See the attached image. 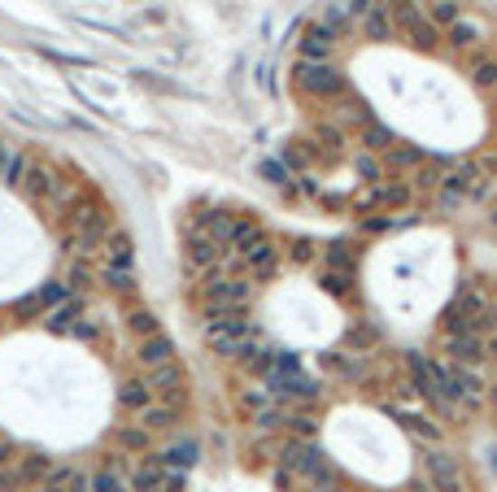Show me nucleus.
I'll list each match as a JSON object with an SVG mask.
<instances>
[{
	"label": "nucleus",
	"instance_id": "obj_1",
	"mask_svg": "<svg viewBox=\"0 0 497 492\" xmlns=\"http://www.w3.org/2000/svg\"><path fill=\"white\" fill-rule=\"evenodd\" d=\"M201 314H205V319H201L205 345L214 348L219 357H227V362H236V353L245 348V340H258V336H262L248 310H201Z\"/></svg>",
	"mask_w": 497,
	"mask_h": 492
},
{
	"label": "nucleus",
	"instance_id": "obj_2",
	"mask_svg": "<svg viewBox=\"0 0 497 492\" xmlns=\"http://www.w3.org/2000/svg\"><path fill=\"white\" fill-rule=\"evenodd\" d=\"M293 88L305 100H336L349 92V79L332 61H297L293 66Z\"/></svg>",
	"mask_w": 497,
	"mask_h": 492
},
{
	"label": "nucleus",
	"instance_id": "obj_3",
	"mask_svg": "<svg viewBox=\"0 0 497 492\" xmlns=\"http://www.w3.org/2000/svg\"><path fill=\"white\" fill-rule=\"evenodd\" d=\"M253 301V279L248 274H205L201 279V310H248Z\"/></svg>",
	"mask_w": 497,
	"mask_h": 492
},
{
	"label": "nucleus",
	"instance_id": "obj_4",
	"mask_svg": "<svg viewBox=\"0 0 497 492\" xmlns=\"http://www.w3.org/2000/svg\"><path fill=\"white\" fill-rule=\"evenodd\" d=\"M389 9H393V26H398L415 49L419 52H441V31L427 23L423 0H389Z\"/></svg>",
	"mask_w": 497,
	"mask_h": 492
},
{
	"label": "nucleus",
	"instance_id": "obj_5",
	"mask_svg": "<svg viewBox=\"0 0 497 492\" xmlns=\"http://www.w3.org/2000/svg\"><path fill=\"white\" fill-rule=\"evenodd\" d=\"M262 384L271 388L275 405H288V410H305V405H319V401H324V384L310 379L305 370L284 375V379H262Z\"/></svg>",
	"mask_w": 497,
	"mask_h": 492
},
{
	"label": "nucleus",
	"instance_id": "obj_6",
	"mask_svg": "<svg viewBox=\"0 0 497 492\" xmlns=\"http://www.w3.org/2000/svg\"><path fill=\"white\" fill-rule=\"evenodd\" d=\"M423 475L436 492H467V475H463V462L458 453L449 449H427L423 453Z\"/></svg>",
	"mask_w": 497,
	"mask_h": 492
},
{
	"label": "nucleus",
	"instance_id": "obj_7",
	"mask_svg": "<svg viewBox=\"0 0 497 492\" xmlns=\"http://www.w3.org/2000/svg\"><path fill=\"white\" fill-rule=\"evenodd\" d=\"M227 248L214 240V236H205V231H197V227H188V236H183V266H188V274H197V279H205V274L219 271V262H223Z\"/></svg>",
	"mask_w": 497,
	"mask_h": 492
},
{
	"label": "nucleus",
	"instance_id": "obj_8",
	"mask_svg": "<svg viewBox=\"0 0 497 492\" xmlns=\"http://www.w3.org/2000/svg\"><path fill=\"white\" fill-rule=\"evenodd\" d=\"M410 197H415L410 179L389 174V179H380V183H367V192L358 197V209H375V214H384V209H401V205H410Z\"/></svg>",
	"mask_w": 497,
	"mask_h": 492
},
{
	"label": "nucleus",
	"instance_id": "obj_9",
	"mask_svg": "<svg viewBox=\"0 0 497 492\" xmlns=\"http://www.w3.org/2000/svg\"><path fill=\"white\" fill-rule=\"evenodd\" d=\"M145 379H149V388H153V401H166V405H174V410L188 405V375H183L179 362H166V367L145 370Z\"/></svg>",
	"mask_w": 497,
	"mask_h": 492
},
{
	"label": "nucleus",
	"instance_id": "obj_10",
	"mask_svg": "<svg viewBox=\"0 0 497 492\" xmlns=\"http://www.w3.org/2000/svg\"><path fill=\"white\" fill-rule=\"evenodd\" d=\"M279 467H288L293 475H297L301 484L314 475L319 467H327L324 449L314 441H297V436H284V449H279Z\"/></svg>",
	"mask_w": 497,
	"mask_h": 492
},
{
	"label": "nucleus",
	"instance_id": "obj_11",
	"mask_svg": "<svg viewBox=\"0 0 497 492\" xmlns=\"http://www.w3.org/2000/svg\"><path fill=\"white\" fill-rule=\"evenodd\" d=\"M57 183H61V166H52V162H44V157H31V166H26L18 192H23L31 205H44V200L57 192Z\"/></svg>",
	"mask_w": 497,
	"mask_h": 492
},
{
	"label": "nucleus",
	"instance_id": "obj_12",
	"mask_svg": "<svg viewBox=\"0 0 497 492\" xmlns=\"http://www.w3.org/2000/svg\"><path fill=\"white\" fill-rule=\"evenodd\" d=\"M49 470H52L49 453H40V449H23L18 462L9 467V484H14V492H35L40 484H44Z\"/></svg>",
	"mask_w": 497,
	"mask_h": 492
},
{
	"label": "nucleus",
	"instance_id": "obj_13",
	"mask_svg": "<svg viewBox=\"0 0 497 492\" xmlns=\"http://www.w3.org/2000/svg\"><path fill=\"white\" fill-rule=\"evenodd\" d=\"M240 257H245L248 279H253V283H262V279H275V274H279V248H275L271 236H258L248 248H240Z\"/></svg>",
	"mask_w": 497,
	"mask_h": 492
},
{
	"label": "nucleus",
	"instance_id": "obj_14",
	"mask_svg": "<svg viewBox=\"0 0 497 492\" xmlns=\"http://www.w3.org/2000/svg\"><path fill=\"white\" fill-rule=\"evenodd\" d=\"M324 370L336 375L341 384H362L367 370H371V357L367 353H353V348H332V353H324Z\"/></svg>",
	"mask_w": 497,
	"mask_h": 492
},
{
	"label": "nucleus",
	"instance_id": "obj_15",
	"mask_svg": "<svg viewBox=\"0 0 497 492\" xmlns=\"http://www.w3.org/2000/svg\"><path fill=\"white\" fill-rule=\"evenodd\" d=\"M35 492H92V470L75 467V462H52V470Z\"/></svg>",
	"mask_w": 497,
	"mask_h": 492
},
{
	"label": "nucleus",
	"instance_id": "obj_16",
	"mask_svg": "<svg viewBox=\"0 0 497 492\" xmlns=\"http://www.w3.org/2000/svg\"><path fill=\"white\" fill-rule=\"evenodd\" d=\"M336 44H341V35L332 31V26L324 23H310L305 31H301L297 49H301V61H332V52H336Z\"/></svg>",
	"mask_w": 497,
	"mask_h": 492
},
{
	"label": "nucleus",
	"instance_id": "obj_17",
	"mask_svg": "<svg viewBox=\"0 0 497 492\" xmlns=\"http://www.w3.org/2000/svg\"><path fill=\"white\" fill-rule=\"evenodd\" d=\"M441 353H445L449 362H458V367H484V362H489V357H484V336H475V331L441 336Z\"/></svg>",
	"mask_w": 497,
	"mask_h": 492
},
{
	"label": "nucleus",
	"instance_id": "obj_18",
	"mask_svg": "<svg viewBox=\"0 0 497 492\" xmlns=\"http://www.w3.org/2000/svg\"><path fill=\"white\" fill-rule=\"evenodd\" d=\"M445 44L454 52H475L489 44V26H484V18H458L454 26H445Z\"/></svg>",
	"mask_w": 497,
	"mask_h": 492
},
{
	"label": "nucleus",
	"instance_id": "obj_19",
	"mask_svg": "<svg viewBox=\"0 0 497 492\" xmlns=\"http://www.w3.org/2000/svg\"><path fill=\"white\" fill-rule=\"evenodd\" d=\"M109 444L123 453V458H145V453H153V432H145L140 422H118L114 432H109Z\"/></svg>",
	"mask_w": 497,
	"mask_h": 492
},
{
	"label": "nucleus",
	"instance_id": "obj_20",
	"mask_svg": "<svg viewBox=\"0 0 497 492\" xmlns=\"http://www.w3.org/2000/svg\"><path fill=\"white\" fill-rule=\"evenodd\" d=\"M88 319V296H66L52 314H44V327L52 336H75V327Z\"/></svg>",
	"mask_w": 497,
	"mask_h": 492
},
{
	"label": "nucleus",
	"instance_id": "obj_21",
	"mask_svg": "<svg viewBox=\"0 0 497 492\" xmlns=\"http://www.w3.org/2000/svg\"><path fill=\"white\" fill-rule=\"evenodd\" d=\"M97 283L109 296H118V301H136V296H140V279H136L131 266H105V262H100V266H97Z\"/></svg>",
	"mask_w": 497,
	"mask_h": 492
},
{
	"label": "nucleus",
	"instance_id": "obj_22",
	"mask_svg": "<svg viewBox=\"0 0 497 492\" xmlns=\"http://www.w3.org/2000/svg\"><path fill=\"white\" fill-rule=\"evenodd\" d=\"M362 31V40H371V44H389L393 35H398V26H393V9H389V0H375L371 9H367V18L358 23Z\"/></svg>",
	"mask_w": 497,
	"mask_h": 492
},
{
	"label": "nucleus",
	"instance_id": "obj_23",
	"mask_svg": "<svg viewBox=\"0 0 497 492\" xmlns=\"http://www.w3.org/2000/svg\"><path fill=\"white\" fill-rule=\"evenodd\" d=\"M157 462L166 470H192L201 462V444L192 441V436H174L171 444L157 449Z\"/></svg>",
	"mask_w": 497,
	"mask_h": 492
},
{
	"label": "nucleus",
	"instance_id": "obj_24",
	"mask_svg": "<svg viewBox=\"0 0 497 492\" xmlns=\"http://www.w3.org/2000/svg\"><path fill=\"white\" fill-rule=\"evenodd\" d=\"M92 492H131V467L123 453L92 470Z\"/></svg>",
	"mask_w": 497,
	"mask_h": 492
},
{
	"label": "nucleus",
	"instance_id": "obj_25",
	"mask_svg": "<svg viewBox=\"0 0 497 492\" xmlns=\"http://www.w3.org/2000/svg\"><path fill=\"white\" fill-rule=\"evenodd\" d=\"M131 419L140 422L145 432H153V436H171L174 427H179V419H183V410H174L166 401H153V405H145V410L131 414Z\"/></svg>",
	"mask_w": 497,
	"mask_h": 492
},
{
	"label": "nucleus",
	"instance_id": "obj_26",
	"mask_svg": "<svg viewBox=\"0 0 497 492\" xmlns=\"http://www.w3.org/2000/svg\"><path fill=\"white\" fill-rule=\"evenodd\" d=\"M131 357H136V367L140 370L166 367V362H174V340L166 331H162V336H149V340H140V345L131 348Z\"/></svg>",
	"mask_w": 497,
	"mask_h": 492
},
{
	"label": "nucleus",
	"instance_id": "obj_27",
	"mask_svg": "<svg viewBox=\"0 0 497 492\" xmlns=\"http://www.w3.org/2000/svg\"><path fill=\"white\" fill-rule=\"evenodd\" d=\"M118 405H123L127 414H140L145 405H153V388H149V379H145V370L140 375H127L123 384H118Z\"/></svg>",
	"mask_w": 497,
	"mask_h": 492
},
{
	"label": "nucleus",
	"instance_id": "obj_28",
	"mask_svg": "<svg viewBox=\"0 0 497 492\" xmlns=\"http://www.w3.org/2000/svg\"><path fill=\"white\" fill-rule=\"evenodd\" d=\"M26 166H31V153H26V148L0 144V183H5V188H18Z\"/></svg>",
	"mask_w": 497,
	"mask_h": 492
},
{
	"label": "nucleus",
	"instance_id": "obj_29",
	"mask_svg": "<svg viewBox=\"0 0 497 492\" xmlns=\"http://www.w3.org/2000/svg\"><path fill=\"white\" fill-rule=\"evenodd\" d=\"M123 327H127V336L140 345V340H149V336H162V319L153 314V310H145V305H131L127 310V319H123Z\"/></svg>",
	"mask_w": 497,
	"mask_h": 492
},
{
	"label": "nucleus",
	"instance_id": "obj_30",
	"mask_svg": "<svg viewBox=\"0 0 497 492\" xmlns=\"http://www.w3.org/2000/svg\"><path fill=\"white\" fill-rule=\"evenodd\" d=\"M66 292L70 296H88L92 292V283H97V266H92V257H70V266H66Z\"/></svg>",
	"mask_w": 497,
	"mask_h": 492
},
{
	"label": "nucleus",
	"instance_id": "obj_31",
	"mask_svg": "<svg viewBox=\"0 0 497 492\" xmlns=\"http://www.w3.org/2000/svg\"><path fill=\"white\" fill-rule=\"evenodd\" d=\"M131 257H136V245H131V236L114 227V231L105 236V245H100V262H105V266H131Z\"/></svg>",
	"mask_w": 497,
	"mask_h": 492
},
{
	"label": "nucleus",
	"instance_id": "obj_32",
	"mask_svg": "<svg viewBox=\"0 0 497 492\" xmlns=\"http://www.w3.org/2000/svg\"><path fill=\"white\" fill-rule=\"evenodd\" d=\"M454 166L449 157H427L419 171L410 174V188H423V192H441V183H445V171Z\"/></svg>",
	"mask_w": 497,
	"mask_h": 492
},
{
	"label": "nucleus",
	"instance_id": "obj_33",
	"mask_svg": "<svg viewBox=\"0 0 497 492\" xmlns=\"http://www.w3.org/2000/svg\"><path fill=\"white\" fill-rule=\"evenodd\" d=\"M332 123L336 126H358V131H362V126L371 123V114H367V105H362V100H353V97H336L332 100Z\"/></svg>",
	"mask_w": 497,
	"mask_h": 492
},
{
	"label": "nucleus",
	"instance_id": "obj_34",
	"mask_svg": "<svg viewBox=\"0 0 497 492\" xmlns=\"http://www.w3.org/2000/svg\"><path fill=\"white\" fill-rule=\"evenodd\" d=\"M423 162H427V153L415 144H393L389 153H384V171H419Z\"/></svg>",
	"mask_w": 497,
	"mask_h": 492
},
{
	"label": "nucleus",
	"instance_id": "obj_35",
	"mask_svg": "<svg viewBox=\"0 0 497 492\" xmlns=\"http://www.w3.org/2000/svg\"><path fill=\"white\" fill-rule=\"evenodd\" d=\"M236 405H240V410H245L248 419H253V414L271 410V405H275V396H271V388H267V384L258 379V384H248V388H240V393H236Z\"/></svg>",
	"mask_w": 497,
	"mask_h": 492
},
{
	"label": "nucleus",
	"instance_id": "obj_36",
	"mask_svg": "<svg viewBox=\"0 0 497 492\" xmlns=\"http://www.w3.org/2000/svg\"><path fill=\"white\" fill-rule=\"evenodd\" d=\"M401 427H406L415 441H423V444H436L441 436H445V427H441L436 419H427V414H410V410L401 414Z\"/></svg>",
	"mask_w": 497,
	"mask_h": 492
},
{
	"label": "nucleus",
	"instance_id": "obj_37",
	"mask_svg": "<svg viewBox=\"0 0 497 492\" xmlns=\"http://www.w3.org/2000/svg\"><path fill=\"white\" fill-rule=\"evenodd\" d=\"M349 144V131L336 123H314V148H324V153H332V157H341Z\"/></svg>",
	"mask_w": 497,
	"mask_h": 492
},
{
	"label": "nucleus",
	"instance_id": "obj_38",
	"mask_svg": "<svg viewBox=\"0 0 497 492\" xmlns=\"http://www.w3.org/2000/svg\"><path fill=\"white\" fill-rule=\"evenodd\" d=\"M472 83L480 92H497V52H484V57H475L472 61Z\"/></svg>",
	"mask_w": 497,
	"mask_h": 492
},
{
	"label": "nucleus",
	"instance_id": "obj_39",
	"mask_svg": "<svg viewBox=\"0 0 497 492\" xmlns=\"http://www.w3.org/2000/svg\"><path fill=\"white\" fill-rule=\"evenodd\" d=\"M279 449H284V436H253L248 458H253L258 467H275V462H279Z\"/></svg>",
	"mask_w": 497,
	"mask_h": 492
},
{
	"label": "nucleus",
	"instance_id": "obj_40",
	"mask_svg": "<svg viewBox=\"0 0 497 492\" xmlns=\"http://www.w3.org/2000/svg\"><path fill=\"white\" fill-rule=\"evenodd\" d=\"M423 9H427V23L436 26V31H445V26H454L463 18V9H458L454 0H427Z\"/></svg>",
	"mask_w": 497,
	"mask_h": 492
},
{
	"label": "nucleus",
	"instance_id": "obj_41",
	"mask_svg": "<svg viewBox=\"0 0 497 492\" xmlns=\"http://www.w3.org/2000/svg\"><path fill=\"white\" fill-rule=\"evenodd\" d=\"M393 144H398V140H393V131H389V126H380V123L362 126V148H367V153H375V157H380V153H389Z\"/></svg>",
	"mask_w": 497,
	"mask_h": 492
},
{
	"label": "nucleus",
	"instance_id": "obj_42",
	"mask_svg": "<svg viewBox=\"0 0 497 492\" xmlns=\"http://www.w3.org/2000/svg\"><path fill=\"white\" fill-rule=\"evenodd\" d=\"M314 432H319V414H310V410H293V414H288V432H284V436L314 441Z\"/></svg>",
	"mask_w": 497,
	"mask_h": 492
},
{
	"label": "nucleus",
	"instance_id": "obj_43",
	"mask_svg": "<svg viewBox=\"0 0 497 492\" xmlns=\"http://www.w3.org/2000/svg\"><path fill=\"white\" fill-rule=\"evenodd\" d=\"M319 157V148H314V140H297V144L284 148V166H293V171H305L310 162Z\"/></svg>",
	"mask_w": 497,
	"mask_h": 492
},
{
	"label": "nucleus",
	"instance_id": "obj_44",
	"mask_svg": "<svg viewBox=\"0 0 497 492\" xmlns=\"http://www.w3.org/2000/svg\"><path fill=\"white\" fill-rule=\"evenodd\" d=\"M327 266L332 271H349L353 274V262H358V253H353V245H327Z\"/></svg>",
	"mask_w": 497,
	"mask_h": 492
},
{
	"label": "nucleus",
	"instance_id": "obj_45",
	"mask_svg": "<svg viewBox=\"0 0 497 492\" xmlns=\"http://www.w3.org/2000/svg\"><path fill=\"white\" fill-rule=\"evenodd\" d=\"M324 288H327L332 296L349 301V296H353V274H349V271H327V274H324Z\"/></svg>",
	"mask_w": 497,
	"mask_h": 492
},
{
	"label": "nucleus",
	"instance_id": "obj_46",
	"mask_svg": "<svg viewBox=\"0 0 497 492\" xmlns=\"http://www.w3.org/2000/svg\"><path fill=\"white\" fill-rule=\"evenodd\" d=\"M358 174H362L367 183H380V179H389V171H384V162H380L375 153H362V157H358Z\"/></svg>",
	"mask_w": 497,
	"mask_h": 492
},
{
	"label": "nucleus",
	"instance_id": "obj_47",
	"mask_svg": "<svg viewBox=\"0 0 497 492\" xmlns=\"http://www.w3.org/2000/svg\"><path fill=\"white\" fill-rule=\"evenodd\" d=\"M493 197H497V179H489V174L475 179L472 188H467V200H475V205H489Z\"/></svg>",
	"mask_w": 497,
	"mask_h": 492
},
{
	"label": "nucleus",
	"instance_id": "obj_48",
	"mask_svg": "<svg viewBox=\"0 0 497 492\" xmlns=\"http://www.w3.org/2000/svg\"><path fill=\"white\" fill-rule=\"evenodd\" d=\"M319 23H324V26H332V31L341 35V31H345V26L353 23V18H349V9H345V5H327V14H324V18H319Z\"/></svg>",
	"mask_w": 497,
	"mask_h": 492
},
{
	"label": "nucleus",
	"instance_id": "obj_49",
	"mask_svg": "<svg viewBox=\"0 0 497 492\" xmlns=\"http://www.w3.org/2000/svg\"><path fill=\"white\" fill-rule=\"evenodd\" d=\"M262 174H267V183H275V188H293L288 183V171H284V162H262ZM297 192V188H293Z\"/></svg>",
	"mask_w": 497,
	"mask_h": 492
},
{
	"label": "nucleus",
	"instance_id": "obj_50",
	"mask_svg": "<svg viewBox=\"0 0 497 492\" xmlns=\"http://www.w3.org/2000/svg\"><path fill=\"white\" fill-rule=\"evenodd\" d=\"M162 492H188V470H166L162 467Z\"/></svg>",
	"mask_w": 497,
	"mask_h": 492
},
{
	"label": "nucleus",
	"instance_id": "obj_51",
	"mask_svg": "<svg viewBox=\"0 0 497 492\" xmlns=\"http://www.w3.org/2000/svg\"><path fill=\"white\" fill-rule=\"evenodd\" d=\"M18 453H23V444L9 441V436H0V470L14 467V462H18Z\"/></svg>",
	"mask_w": 497,
	"mask_h": 492
},
{
	"label": "nucleus",
	"instance_id": "obj_52",
	"mask_svg": "<svg viewBox=\"0 0 497 492\" xmlns=\"http://www.w3.org/2000/svg\"><path fill=\"white\" fill-rule=\"evenodd\" d=\"M314 257H319V245H310V240H297V245H293V262H301V266H310Z\"/></svg>",
	"mask_w": 497,
	"mask_h": 492
},
{
	"label": "nucleus",
	"instance_id": "obj_53",
	"mask_svg": "<svg viewBox=\"0 0 497 492\" xmlns=\"http://www.w3.org/2000/svg\"><path fill=\"white\" fill-rule=\"evenodd\" d=\"M463 200L467 197H458V192H436V209H441V214H454Z\"/></svg>",
	"mask_w": 497,
	"mask_h": 492
},
{
	"label": "nucleus",
	"instance_id": "obj_54",
	"mask_svg": "<svg viewBox=\"0 0 497 492\" xmlns=\"http://www.w3.org/2000/svg\"><path fill=\"white\" fill-rule=\"evenodd\" d=\"M375 0H349L345 9H349V18H358V23H362V18H367V9H371Z\"/></svg>",
	"mask_w": 497,
	"mask_h": 492
},
{
	"label": "nucleus",
	"instance_id": "obj_55",
	"mask_svg": "<svg viewBox=\"0 0 497 492\" xmlns=\"http://www.w3.org/2000/svg\"><path fill=\"white\" fill-rule=\"evenodd\" d=\"M475 166H480L484 174H497V153H480V157H475Z\"/></svg>",
	"mask_w": 497,
	"mask_h": 492
},
{
	"label": "nucleus",
	"instance_id": "obj_56",
	"mask_svg": "<svg viewBox=\"0 0 497 492\" xmlns=\"http://www.w3.org/2000/svg\"><path fill=\"white\" fill-rule=\"evenodd\" d=\"M401 492H436V488L427 484V475H415V479H410V484H406Z\"/></svg>",
	"mask_w": 497,
	"mask_h": 492
},
{
	"label": "nucleus",
	"instance_id": "obj_57",
	"mask_svg": "<svg viewBox=\"0 0 497 492\" xmlns=\"http://www.w3.org/2000/svg\"><path fill=\"white\" fill-rule=\"evenodd\" d=\"M484 410H493L497 414V379L493 384H484Z\"/></svg>",
	"mask_w": 497,
	"mask_h": 492
},
{
	"label": "nucleus",
	"instance_id": "obj_58",
	"mask_svg": "<svg viewBox=\"0 0 497 492\" xmlns=\"http://www.w3.org/2000/svg\"><path fill=\"white\" fill-rule=\"evenodd\" d=\"M484 357H489V362H497V336H484Z\"/></svg>",
	"mask_w": 497,
	"mask_h": 492
},
{
	"label": "nucleus",
	"instance_id": "obj_59",
	"mask_svg": "<svg viewBox=\"0 0 497 492\" xmlns=\"http://www.w3.org/2000/svg\"><path fill=\"white\" fill-rule=\"evenodd\" d=\"M489 222H493V227H497V209H493V214H489Z\"/></svg>",
	"mask_w": 497,
	"mask_h": 492
},
{
	"label": "nucleus",
	"instance_id": "obj_60",
	"mask_svg": "<svg viewBox=\"0 0 497 492\" xmlns=\"http://www.w3.org/2000/svg\"><path fill=\"white\" fill-rule=\"evenodd\" d=\"M493 109H497V92H493Z\"/></svg>",
	"mask_w": 497,
	"mask_h": 492
},
{
	"label": "nucleus",
	"instance_id": "obj_61",
	"mask_svg": "<svg viewBox=\"0 0 497 492\" xmlns=\"http://www.w3.org/2000/svg\"><path fill=\"white\" fill-rule=\"evenodd\" d=\"M345 492H353V488H345Z\"/></svg>",
	"mask_w": 497,
	"mask_h": 492
}]
</instances>
